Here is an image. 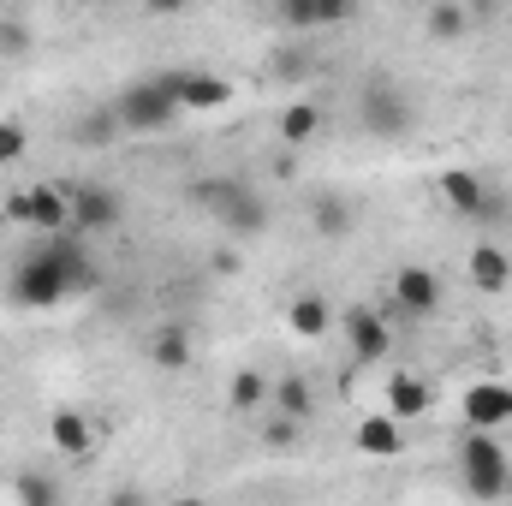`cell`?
<instances>
[{"label":"cell","instance_id":"cell-1","mask_svg":"<svg viewBox=\"0 0 512 506\" xmlns=\"http://www.w3.org/2000/svg\"><path fill=\"white\" fill-rule=\"evenodd\" d=\"M96 286H102V268L90 262L84 239L60 233V239L36 245V251L12 268V280H6V298H12L18 310H54V304H66V298H84V292H96Z\"/></svg>","mask_w":512,"mask_h":506},{"label":"cell","instance_id":"cell-2","mask_svg":"<svg viewBox=\"0 0 512 506\" xmlns=\"http://www.w3.org/2000/svg\"><path fill=\"white\" fill-rule=\"evenodd\" d=\"M459 483L477 506H495L512 495V453L501 447V435L465 429L459 435Z\"/></svg>","mask_w":512,"mask_h":506},{"label":"cell","instance_id":"cell-3","mask_svg":"<svg viewBox=\"0 0 512 506\" xmlns=\"http://www.w3.org/2000/svg\"><path fill=\"white\" fill-rule=\"evenodd\" d=\"M114 120L126 131H161L179 120V72H161V78H143V84H126L114 102Z\"/></svg>","mask_w":512,"mask_h":506},{"label":"cell","instance_id":"cell-4","mask_svg":"<svg viewBox=\"0 0 512 506\" xmlns=\"http://www.w3.org/2000/svg\"><path fill=\"white\" fill-rule=\"evenodd\" d=\"M393 316L399 322H429L441 304H447V280L435 274V268H423V262H405V268H393ZM387 316V322H393Z\"/></svg>","mask_w":512,"mask_h":506},{"label":"cell","instance_id":"cell-5","mask_svg":"<svg viewBox=\"0 0 512 506\" xmlns=\"http://www.w3.org/2000/svg\"><path fill=\"white\" fill-rule=\"evenodd\" d=\"M66 191H72V239L114 233L126 221V197L114 185H66Z\"/></svg>","mask_w":512,"mask_h":506},{"label":"cell","instance_id":"cell-6","mask_svg":"<svg viewBox=\"0 0 512 506\" xmlns=\"http://www.w3.org/2000/svg\"><path fill=\"white\" fill-rule=\"evenodd\" d=\"M435 191H441V203H447L453 215H465V221H489V215L501 209V197H495L471 167H447V173L435 179Z\"/></svg>","mask_w":512,"mask_h":506},{"label":"cell","instance_id":"cell-7","mask_svg":"<svg viewBox=\"0 0 512 506\" xmlns=\"http://www.w3.org/2000/svg\"><path fill=\"white\" fill-rule=\"evenodd\" d=\"M459 417H465V429H483V435L507 429L512 423V381H471L465 399H459Z\"/></svg>","mask_w":512,"mask_h":506},{"label":"cell","instance_id":"cell-8","mask_svg":"<svg viewBox=\"0 0 512 506\" xmlns=\"http://www.w3.org/2000/svg\"><path fill=\"white\" fill-rule=\"evenodd\" d=\"M346 340H352V358L358 364H382L393 352V322H387L376 304H352L346 310Z\"/></svg>","mask_w":512,"mask_h":506},{"label":"cell","instance_id":"cell-9","mask_svg":"<svg viewBox=\"0 0 512 506\" xmlns=\"http://www.w3.org/2000/svg\"><path fill=\"white\" fill-rule=\"evenodd\" d=\"M358 114H364V126L376 131V137H399V131L411 126V102H405L399 84H370L358 96Z\"/></svg>","mask_w":512,"mask_h":506},{"label":"cell","instance_id":"cell-10","mask_svg":"<svg viewBox=\"0 0 512 506\" xmlns=\"http://www.w3.org/2000/svg\"><path fill=\"white\" fill-rule=\"evenodd\" d=\"M30 233H42V239L72 233V191L66 185H54V179L30 185Z\"/></svg>","mask_w":512,"mask_h":506},{"label":"cell","instance_id":"cell-11","mask_svg":"<svg viewBox=\"0 0 512 506\" xmlns=\"http://www.w3.org/2000/svg\"><path fill=\"white\" fill-rule=\"evenodd\" d=\"M233 102V78L221 72H179V114H221Z\"/></svg>","mask_w":512,"mask_h":506},{"label":"cell","instance_id":"cell-12","mask_svg":"<svg viewBox=\"0 0 512 506\" xmlns=\"http://www.w3.org/2000/svg\"><path fill=\"white\" fill-rule=\"evenodd\" d=\"M352 447L364 459H399L405 453V423H393L387 411H370V417L352 423Z\"/></svg>","mask_w":512,"mask_h":506},{"label":"cell","instance_id":"cell-13","mask_svg":"<svg viewBox=\"0 0 512 506\" xmlns=\"http://www.w3.org/2000/svg\"><path fill=\"white\" fill-rule=\"evenodd\" d=\"M465 274H471V286L477 292H507L512 286V256H507V245H495V239H477L471 245V256H465Z\"/></svg>","mask_w":512,"mask_h":506},{"label":"cell","instance_id":"cell-14","mask_svg":"<svg viewBox=\"0 0 512 506\" xmlns=\"http://www.w3.org/2000/svg\"><path fill=\"white\" fill-rule=\"evenodd\" d=\"M429 411H435V393H429L423 376L399 370V376L387 381V417H393V423H417V417H429Z\"/></svg>","mask_w":512,"mask_h":506},{"label":"cell","instance_id":"cell-15","mask_svg":"<svg viewBox=\"0 0 512 506\" xmlns=\"http://www.w3.org/2000/svg\"><path fill=\"white\" fill-rule=\"evenodd\" d=\"M310 227H316V239H352L358 203L340 197V191H316V197H310Z\"/></svg>","mask_w":512,"mask_h":506},{"label":"cell","instance_id":"cell-16","mask_svg":"<svg viewBox=\"0 0 512 506\" xmlns=\"http://www.w3.org/2000/svg\"><path fill=\"white\" fill-rule=\"evenodd\" d=\"M48 441H54V453H66V459H84V453L96 447V423H90L84 411L60 405V411L48 417Z\"/></svg>","mask_w":512,"mask_h":506},{"label":"cell","instance_id":"cell-17","mask_svg":"<svg viewBox=\"0 0 512 506\" xmlns=\"http://www.w3.org/2000/svg\"><path fill=\"white\" fill-rule=\"evenodd\" d=\"M286 328H292L298 340H328V328H334V310H328V298H316V292H298V298L286 304Z\"/></svg>","mask_w":512,"mask_h":506},{"label":"cell","instance_id":"cell-18","mask_svg":"<svg viewBox=\"0 0 512 506\" xmlns=\"http://www.w3.org/2000/svg\"><path fill=\"white\" fill-rule=\"evenodd\" d=\"M149 364H155V370H167V376H179V370L191 364V334H185L179 322H161V328H155V340H149Z\"/></svg>","mask_w":512,"mask_h":506},{"label":"cell","instance_id":"cell-19","mask_svg":"<svg viewBox=\"0 0 512 506\" xmlns=\"http://www.w3.org/2000/svg\"><path fill=\"white\" fill-rule=\"evenodd\" d=\"M316 131H322V108H316L310 96H298V102H286V108H280V143H286V149L316 143Z\"/></svg>","mask_w":512,"mask_h":506},{"label":"cell","instance_id":"cell-20","mask_svg":"<svg viewBox=\"0 0 512 506\" xmlns=\"http://www.w3.org/2000/svg\"><path fill=\"white\" fill-rule=\"evenodd\" d=\"M221 227H227L233 239H256V233H268V203H262L251 185H245V191L233 197V209L221 215Z\"/></svg>","mask_w":512,"mask_h":506},{"label":"cell","instance_id":"cell-21","mask_svg":"<svg viewBox=\"0 0 512 506\" xmlns=\"http://www.w3.org/2000/svg\"><path fill=\"white\" fill-rule=\"evenodd\" d=\"M245 191V179H233V173H209V179H191V203L197 209H209L215 221L233 209V197Z\"/></svg>","mask_w":512,"mask_h":506},{"label":"cell","instance_id":"cell-22","mask_svg":"<svg viewBox=\"0 0 512 506\" xmlns=\"http://www.w3.org/2000/svg\"><path fill=\"white\" fill-rule=\"evenodd\" d=\"M274 411L292 417V423H310V417H316V393H310V381L304 376H280L274 381Z\"/></svg>","mask_w":512,"mask_h":506},{"label":"cell","instance_id":"cell-23","mask_svg":"<svg viewBox=\"0 0 512 506\" xmlns=\"http://www.w3.org/2000/svg\"><path fill=\"white\" fill-rule=\"evenodd\" d=\"M423 30H429L435 42H459V36L471 30V6H459V0H441V6H429V12H423Z\"/></svg>","mask_w":512,"mask_h":506},{"label":"cell","instance_id":"cell-24","mask_svg":"<svg viewBox=\"0 0 512 506\" xmlns=\"http://www.w3.org/2000/svg\"><path fill=\"white\" fill-rule=\"evenodd\" d=\"M274 399V381L262 376V370H239V376L227 381V405L233 411H262Z\"/></svg>","mask_w":512,"mask_h":506},{"label":"cell","instance_id":"cell-25","mask_svg":"<svg viewBox=\"0 0 512 506\" xmlns=\"http://www.w3.org/2000/svg\"><path fill=\"white\" fill-rule=\"evenodd\" d=\"M12 501L18 506H60V489H54V477H42V471H18V477H12Z\"/></svg>","mask_w":512,"mask_h":506},{"label":"cell","instance_id":"cell-26","mask_svg":"<svg viewBox=\"0 0 512 506\" xmlns=\"http://www.w3.org/2000/svg\"><path fill=\"white\" fill-rule=\"evenodd\" d=\"M256 435H262V447H274V453H286V447H292V441L304 435V423H292V417H280V411H274V417H268V423H262Z\"/></svg>","mask_w":512,"mask_h":506},{"label":"cell","instance_id":"cell-27","mask_svg":"<svg viewBox=\"0 0 512 506\" xmlns=\"http://www.w3.org/2000/svg\"><path fill=\"white\" fill-rule=\"evenodd\" d=\"M24 48H30V24H24L18 12H0V54H6V60H18Z\"/></svg>","mask_w":512,"mask_h":506},{"label":"cell","instance_id":"cell-28","mask_svg":"<svg viewBox=\"0 0 512 506\" xmlns=\"http://www.w3.org/2000/svg\"><path fill=\"white\" fill-rule=\"evenodd\" d=\"M24 149H30V137L18 120H0V167H12V161H24Z\"/></svg>","mask_w":512,"mask_h":506},{"label":"cell","instance_id":"cell-29","mask_svg":"<svg viewBox=\"0 0 512 506\" xmlns=\"http://www.w3.org/2000/svg\"><path fill=\"white\" fill-rule=\"evenodd\" d=\"M0 215L18 227V233H30V185L24 191H6V203H0Z\"/></svg>","mask_w":512,"mask_h":506},{"label":"cell","instance_id":"cell-30","mask_svg":"<svg viewBox=\"0 0 512 506\" xmlns=\"http://www.w3.org/2000/svg\"><path fill=\"white\" fill-rule=\"evenodd\" d=\"M102 506H149V495H137V489H114Z\"/></svg>","mask_w":512,"mask_h":506},{"label":"cell","instance_id":"cell-31","mask_svg":"<svg viewBox=\"0 0 512 506\" xmlns=\"http://www.w3.org/2000/svg\"><path fill=\"white\" fill-rule=\"evenodd\" d=\"M209 268H215V274H233V268H239V256H233V251H215V262H209Z\"/></svg>","mask_w":512,"mask_h":506},{"label":"cell","instance_id":"cell-32","mask_svg":"<svg viewBox=\"0 0 512 506\" xmlns=\"http://www.w3.org/2000/svg\"><path fill=\"white\" fill-rule=\"evenodd\" d=\"M167 506H215V501H203V495H179V501H167Z\"/></svg>","mask_w":512,"mask_h":506}]
</instances>
